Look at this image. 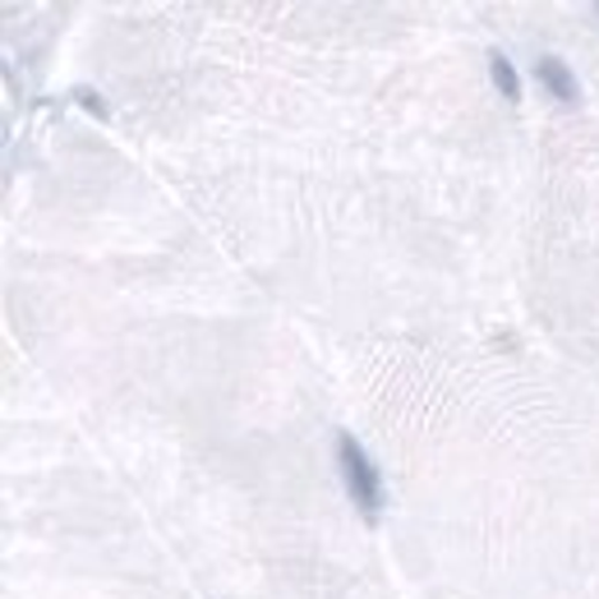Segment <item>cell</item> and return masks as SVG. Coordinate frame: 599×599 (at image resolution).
<instances>
[{
  "mask_svg": "<svg viewBox=\"0 0 599 599\" xmlns=\"http://www.w3.org/2000/svg\"><path fill=\"white\" fill-rule=\"evenodd\" d=\"M337 461H341V480L351 502L369 521H378V512H383V480H378V466L369 461V452L356 443V433L337 438Z\"/></svg>",
  "mask_w": 599,
  "mask_h": 599,
  "instance_id": "obj_1",
  "label": "cell"
},
{
  "mask_svg": "<svg viewBox=\"0 0 599 599\" xmlns=\"http://www.w3.org/2000/svg\"><path fill=\"white\" fill-rule=\"evenodd\" d=\"M535 79H540L549 88V98H558L562 107H572L581 98V83H577L572 70H567L562 56H540V60H535Z\"/></svg>",
  "mask_w": 599,
  "mask_h": 599,
  "instance_id": "obj_2",
  "label": "cell"
},
{
  "mask_svg": "<svg viewBox=\"0 0 599 599\" xmlns=\"http://www.w3.org/2000/svg\"><path fill=\"white\" fill-rule=\"evenodd\" d=\"M489 74H493V83H498L502 98H508V102H521V74L512 70V60L502 56V51L489 56Z\"/></svg>",
  "mask_w": 599,
  "mask_h": 599,
  "instance_id": "obj_3",
  "label": "cell"
},
{
  "mask_svg": "<svg viewBox=\"0 0 599 599\" xmlns=\"http://www.w3.org/2000/svg\"><path fill=\"white\" fill-rule=\"evenodd\" d=\"M74 98H79V107L88 111V116H98V120H107V102L98 98L92 88H74Z\"/></svg>",
  "mask_w": 599,
  "mask_h": 599,
  "instance_id": "obj_4",
  "label": "cell"
},
{
  "mask_svg": "<svg viewBox=\"0 0 599 599\" xmlns=\"http://www.w3.org/2000/svg\"><path fill=\"white\" fill-rule=\"evenodd\" d=\"M595 14H599V6H595Z\"/></svg>",
  "mask_w": 599,
  "mask_h": 599,
  "instance_id": "obj_5",
  "label": "cell"
}]
</instances>
